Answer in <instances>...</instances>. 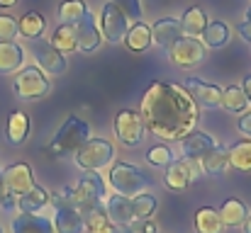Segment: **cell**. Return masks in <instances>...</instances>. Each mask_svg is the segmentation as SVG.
I'll use <instances>...</instances> for the list:
<instances>
[{
  "label": "cell",
  "instance_id": "cell-33",
  "mask_svg": "<svg viewBox=\"0 0 251 233\" xmlns=\"http://www.w3.org/2000/svg\"><path fill=\"white\" fill-rule=\"evenodd\" d=\"M164 182H166L168 190H185L190 185V177L183 168L180 160H173L171 165H166V172H164Z\"/></svg>",
  "mask_w": 251,
  "mask_h": 233
},
{
  "label": "cell",
  "instance_id": "cell-26",
  "mask_svg": "<svg viewBox=\"0 0 251 233\" xmlns=\"http://www.w3.org/2000/svg\"><path fill=\"white\" fill-rule=\"evenodd\" d=\"M151 29L144 24V22H137V24H132L129 29H127V34H125V44H127V49L129 51H147L149 46H151Z\"/></svg>",
  "mask_w": 251,
  "mask_h": 233
},
{
  "label": "cell",
  "instance_id": "cell-16",
  "mask_svg": "<svg viewBox=\"0 0 251 233\" xmlns=\"http://www.w3.org/2000/svg\"><path fill=\"white\" fill-rule=\"evenodd\" d=\"M180 37H183L180 22L173 20V17H164V20H159V22L151 27V39H154L161 49H166V51L180 39Z\"/></svg>",
  "mask_w": 251,
  "mask_h": 233
},
{
  "label": "cell",
  "instance_id": "cell-8",
  "mask_svg": "<svg viewBox=\"0 0 251 233\" xmlns=\"http://www.w3.org/2000/svg\"><path fill=\"white\" fill-rule=\"evenodd\" d=\"M115 134L117 139L125 144V146H139L142 139H144V122H142V114L134 112V109H122L117 117H115Z\"/></svg>",
  "mask_w": 251,
  "mask_h": 233
},
{
  "label": "cell",
  "instance_id": "cell-14",
  "mask_svg": "<svg viewBox=\"0 0 251 233\" xmlns=\"http://www.w3.org/2000/svg\"><path fill=\"white\" fill-rule=\"evenodd\" d=\"M185 90L190 92V97L198 102V105H202V107H220V100H222V90L217 87V85H210V83H205V80H200V78H188L185 80Z\"/></svg>",
  "mask_w": 251,
  "mask_h": 233
},
{
  "label": "cell",
  "instance_id": "cell-13",
  "mask_svg": "<svg viewBox=\"0 0 251 233\" xmlns=\"http://www.w3.org/2000/svg\"><path fill=\"white\" fill-rule=\"evenodd\" d=\"M100 42H102L100 27H98L93 12L88 10L83 17H81V22L76 24V46H78V51H83V54H93V51L100 46Z\"/></svg>",
  "mask_w": 251,
  "mask_h": 233
},
{
  "label": "cell",
  "instance_id": "cell-9",
  "mask_svg": "<svg viewBox=\"0 0 251 233\" xmlns=\"http://www.w3.org/2000/svg\"><path fill=\"white\" fill-rule=\"evenodd\" d=\"M127 29H129V24H127L125 12L115 2H107L102 7V15H100V34L105 37V42H110V44L125 42Z\"/></svg>",
  "mask_w": 251,
  "mask_h": 233
},
{
  "label": "cell",
  "instance_id": "cell-17",
  "mask_svg": "<svg viewBox=\"0 0 251 233\" xmlns=\"http://www.w3.org/2000/svg\"><path fill=\"white\" fill-rule=\"evenodd\" d=\"M107 216L112 224H120V226H132L137 224L134 221V212H132V197H122V194H112L107 199Z\"/></svg>",
  "mask_w": 251,
  "mask_h": 233
},
{
  "label": "cell",
  "instance_id": "cell-18",
  "mask_svg": "<svg viewBox=\"0 0 251 233\" xmlns=\"http://www.w3.org/2000/svg\"><path fill=\"white\" fill-rule=\"evenodd\" d=\"M25 64V49L15 42H0V76L17 73Z\"/></svg>",
  "mask_w": 251,
  "mask_h": 233
},
{
  "label": "cell",
  "instance_id": "cell-30",
  "mask_svg": "<svg viewBox=\"0 0 251 233\" xmlns=\"http://www.w3.org/2000/svg\"><path fill=\"white\" fill-rule=\"evenodd\" d=\"M229 165L239 172H251V139H242L229 148Z\"/></svg>",
  "mask_w": 251,
  "mask_h": 233
},
{
  "label": "cell",
  "instance_id": "cell-3",
  "mask_svg": "<svg viewBox=\"0 0 251 233\" xmlns=\"http://www.w3.org/2000/svg\"><path fill=\"white\" fill-rule=\"evenodd\" d=\"M151 185H154V177L147 175L142 168H137L132 163H115L112 170H110V187L122 197L142 194Z\"/></svg>",
  "mask_w": 251,
  "mask_h": 233
},
{
  "label": "cell",
  "instance_id": "cell-24",
  "mask_svg": "<svg viewBox=\"0 0 251 233\" xmlns=\"http://www.w3.org/2000/svg\"><path fill=\"white\" fill-rule=\"evenodd\" d=\"M249 212H247V204L242 199H225L222 209H220V219L225 226L234 229V226H242L247 221Z\"/></svg>",
  "mask_w": 251,
  "mask_h": 233
},
{
  "label": "cell",
  "instance_id": "cell-34",
  "mask_svg": "<svg viewBox=\"0 0 251 233\" xmlns=\"http://www.w3.org/2000/svg\"><path fill=\"white\" fill-rule=\"evenodd\" d=\"M132 212H134V221H149L151 214L156 212V197L144 192L132 197Z\"/></svg>",
  "mask_w": 251,
  "mask_h": 233
},
{
  "label": "cell",
  "instance_id": "cell-11",
  "mask_svg": "<svg viewBox=\"0 0 251 233\" xmlns=\"http://www.w3.org/2000/svg\"><path fill=\"white\" fill-rule=\"evenodd\" d=\"M29 49L39 64L42 71H47L49 76H61L66 71V61H64V54L56 51L51 46V42L47 39H29Z\"/></svg>",
  "mask_w": 251,
  "mask_h": 233
},
{
  "label": "cell",
  "instance_id": "cell-7",
  "mask_svg": "<svg viewBox=\"0 0 251 233\" xmlns=\"http://www.w3.org/2000/svg\"><path fill=\"white\" fill-rule=\"evenodd\" d=\"M112 158H115L112 144H107L102 139H88L83 146L76 151V163H78V168H83L85 172L100 170V168L110 165Z\"/></svg>",
  "mask_w": 251,
  "mask_h": 233
},
{
  "label": "cell",
  "instance_id": "cell-43",
  "mask_svg": "<svg viewBox=\"0 0 251 233\" xmlns=\"http://www.w3.org/2000/svg\"><path fill=\"white\" fill-rule=\"evenodd\" d=\"M142 233H156V226H154L151 219L149 221H142Z\"/></svg>",
  "mask_w": 251,
  "mask_h": 233
},
{
  "label": "cell",
  "instance_id": "cell-36",
  "mask_svg": "<svg viewBox=\"0 0 251 233\" xmlns=\"http://www.w3.org/2000/svg\"><path fill=\"white\" fill-rule=\"evenodd\" d=\"M147 163L149 165H156V168H166V165L173 163V153H171V148H166V146H151L147 151Z\"/></svg>",
  "mask_w": 251,
  "mask_h": 233
},
{
  "label": "cell",
  "instance_id": "cell-32",
  "mask_svg": "<svg viewBox=\"0 0 251 233\" xmlns=\"http://www.w3.org/2000/svg\"><path fill=\"white\" fill-rule=\"evenodd\" d=\"M247 95H244V90L242 87H237V85H229L227 90H222V100H220V105L227 109V112H234V114H242L244 109H247Z\"/></svg>",
  "mask_w": 251,
  "mask_h": 233
},
{
  "label": "cell",
  "instance_id": "cell-22",
  "mask_svg": "<svg viewBox=\"0 0 251 233\" xmlns=\"http://www.w3.org/2000/svg\"><path fill=\"white\" fill-rule=\"evenodd\" d=\"M5 134H7V141H10V144H15V146L25 144V139H27V134H29V119H27V114L20 112V109L10 112Z\"/></svg>",
  "mask_w": 251,
  "mask_h": 233
},
{
  "label": "cell",
  "instance_id": "cell-40",
  "mask_svg": "<svg viewBox=\"0 0 251 233\" xmlns=\"http://www.w3.org/2000/svg\"><path fill=\"white\" fill-rule=\"evenodd\" d=\"M237 129H239V134L251 139V112H242V117L237 119Z\"/></svg>",
  "mask_w": 251,
  "mask_h": 233
},
{
  "label": "cell",
  "instance_id": "cell-19",
  "mask_svg": "<svg viewBox=\"0 0 251 233\" xmlns=\"http://www.w3.org/2000/svg\"><path fill=\"white\" fill-rule=\"evenodd\" d=\"M54 224L47 216L37 214H20L12 219V233H54Z\"/></svg>",
  "mask_w": 251,
  "mask_h": 233
},
{
  "label": "cell",
  "instance_id": "cell-1",
  "mask_svg": "<svg viewBox=\"0 0 251 233\" xmlns=\"http://www.w3.org/2000/svg\"><path fill=\"white\" fill-rule=\"evenodd\" d=\"M144 129L164 141H180L200 122L198 102L190 92L173 83H151L142 97Z\"/></svg>",
  "mask_w": 251,
  "mask_h": 233
},
{
  "label": "cell",
  "instance_id": "cell-5",
  "mask_svg": "<svg viewBox=\"0 0 251 233\" xmlns=\"http://www.w3.org/2000/svg\"><path fill=\"white\" fill-rule=\"evenodd\" d=\"M51 90L49 78L42 73V68L37 66H27L20 68V73L15 76V95L20 100H39Z\"/></svg>",
  "mask_w": 251,
  "mask_h": 233
},
{
  "label": "cell",
  "instance_id": "cell-42",
  "mask_svg": "<svg viewBox=\"0 0 251 233\" xmlns=\"http://www.w3.org/2000/svg\"><path fill=\"white\" fill-rule=\"evenodd\" d=\"M242 90H244V95H247V100L251 102V73L244 78V85H242Z\"/></svg>",
  "mask_w": 251,
  "mask_h": 233
},
{
  "label": "cell",
  "instance_id": "cell-31",
  "mask_svg": "<svg viewBox=\"0 0 251 233\" xmlns=\"http://www.w3.org/2000/svg\"><path fill=\"white\" fill-rule=\"evenodd\" d=\"M44 27H47V22H44V17H42L39 12H27V15L20 17V22H17L20 34L27 37V39H39L42 32H44Z\"/></svg>",
  "mask_w": 251,
  "mask_h": 233
},
{
  "label": "cell",
  "instance_id": "cell-10",
  "mask_svg": "<svg viewBox=\"0 0 251 233\" xmlns=\"http://www.w3.org/2000/svg\"><path fill=\"white\" fill-rule=\"evenodd\" d=\"M2 185H5V194L12 199H20L27 190L34 187V177H32V168L27 163H15L7 165L2 170Z\"/></svg>",
  "mask_w": 251,
  "mask_h": 233
},
{
  "label": "cell",
  "instance_id": "cell-44",
  "mask_svg": "<svg viewBox=\"0 0 251 233\" xmlns=\"http://www.w3.org/2000/svg\"><path fill=\"white\" fill-rule=\"evenodd\" d=\"M107 233H134V231H132L129 226H120V224H112V229H110Z\"/></svg>",
  "mask_w": 251,
  "mask_h": 233
},
{
  "label": "cell",
  "instance_id": "cell-15",
  "mask_svg": "<svg viewBox=\"0 0 251 233\" xmlns=\"http://www.w3.org/2000/svg\"><path fill=\"white\" fill-rule=\"evenodd\" d=\"M215 146H217V141H215L210 134H202V131H190L188 136L180 139L183 158H195V160H200L205 153H210Z\"/></svg>",
  "mask_w": 251,
  "mask_h": 233
},
{
  "label": "cell",
  "instance_id": "cell-48",
  "mask_svg": "<svg viewBox=\"0 0 251 233\" xmlns=\"http://www.w3.org/2000/svg\"><path fill=\"white\" fill-rule=\"evenodd\" d=\"M247 22H251V7L247 10Z\"/></svg>",
  "mask_w": 251,
  "mask_h": 233
},
{
  "label": "cell",
  "instance_id": "cell-6",
  "mask_svg": "<svg viewBox=\"0 0 251 233\" xmlns=\"http://www.w3.org/2000/svg\"><path fill=\"white\" fill-rule=\"evenodd\" d=\"M49 202L54 204V214H56V221H54L56 233H83L85 231L81 212L74 207V202L66 194L56 192V194H51Z\"/></svg>",
  "mask_w": 251,
  "mask_h": 233
},
{
  "label": "cell",
  "instance_id": "cell-39",
  "mask_svg": "<svg viewBox=\"0 0 251 233\" xmlns=\"http://www.w3.org/2000/svg\"><path fill=\"white\" fill-rule=\"evenodd\" d=\"M183 163V168H185V172H188V177H190V182L202 172V168H200V160H195V158H183L180 160Z\"/></svg>",
  "mask_w": 251,
  "mask_h": 233
},
{
  "label": "cell",
  "instance_id": "cell-47",
  "mask_svg": "<svg viewBox=\"0 0 251 233\" xmlns=\"http://www.w3.org/2000/svg\"><path fill=\"white\" fill-rule=\"evenodd\" d=\"M242 226H244V233H251V216L244 221V224H242Z\"/></svg>",
  "mask_w": 251,
  "mask_h": 233
},
{
  "label": "cell",
  "instance_id": "cell-46",
  "mask_svg": "<svg viewBox=\"0 0 251 233\" xmlns=\"http://www.w3.org/2000/svg\"><path fill=\"white\" fill-rule=\"evenodd\" d=\"M17 0H0V7H12Z\"/></svg>",
  "mask_w": 251,
  "mask_h": 233
},
{
  "label": "cell",
  "instance_id": "cell-41",
  "mask_svg": "<svg viewBox=\"0 0 251 233\" xmlns=\"http://www.w3.org/2000/svg\"><path fill=\"white\" fill-rule=\"evenodd\" d=\"M237 32H239V37H242V39L249 44V42H251V22H242Z\"/></svg>",
  "mask_w": 251,
  "mask_h": 233
},
{
  "label": "cell",
  "instance_id": "cell-29",
  "mask_svg": "<svg viewBox=\"0 0 251 233\" xmlns=\"http://www.w3.org/2000/svg\"><path fill=\"white\" fill-rule=\"evenodd\" d=\"M195 229L198 233H222L225 224L220 219V212H215L212 207H202L195 214Z\"/></svg>",
  "mask_w": 251,
  "mask_h": 233
},
{
  "label": "cell",
  "instance_id": "cell-12",
  "mask_svg": "<svg viewBox=\"0 0 251 233\" xmlns=\"http://www.w3.org/2000/svg\"><path fill=\"white\" fill-rule=\"evenodd\" d=\"M168 56H171V61H173L176 66L190 68V66H195V64L202 61L205 49H202V44H200L195 37H180V39L168 49Z\"/></svg>",
  "mask_w": 251,
  "mask_h": 233
},
{
  "label": "cell",
  "instance_id": "cell-28",
  "mask_svg": "<svg viewBox=\"0 0 251 233\" xmlns=\"http://www.w3.org/2000/svg\"><path fill=\"white\" fill-rule=\"evenodd\" d=\"M49 42H51V46H54L56 51H61V54L76 51V49H78V46H76V27H74V24H61V27H56Z\"/></svg>",
  "mask_w": 251,
  "mask_h": 233
},
{
  "label": "cell",
  "instance_id": "cell-20",
  "mask_svg": "<svg viewBox=\"0 0 251 233\" xmlns=\"http://www.w3.org/2000/svg\"><path fill=\"white\" fill-rule=\"evenodd\" d=\"M49 199H51V194H49L44 187L34 185L32 190H27V192L17 199V209H20L22 214H37V212H42V209L49 204Z\"/></svg>",
  "mask_w": 251,
  "mask_h": 233
},
{
  "label": "cell",
  "instance_id": "cell-4",
  "mask_svg": "<svg viewBox=\"0 0 251 233\" xmlns=\"http://www.w3.org/2000/svg\"><path fill=\"white\" fill-rule=\"evenodd\" d=\"M61 194H66L78 212H85V209H93V207L102 204L105 185H102V177L98 175V170H90L88 175L81 177V182L76 187H66Z\"/></svg>",
  "mask_w": 251,
  "mask_h": 233
},
{
  "label": "cell",
  "instance_id": "cell-21",
  "mask_svg": "<svg viewBox=\"0 0 251 233\" xmlns=\"http://www.w3.org/2000/svg\"><path fill=\"white\" fill-rule=\"evenodd\" d=\"M200 168L210 175H225L229 170V148L217 144L210 153H205L200 158Z\"/></svg>",
  "mask_w": 251,
  "mask_h": 233
},
{
  "label": "cell",
  "instance_id": "cell-37",
  "mask_svg": "<svg viewBox=\"0 0 251 233\" xmlns=\"http://www.w3.org/2000/svg\"><path fill=\"white\" fill-rule=\"evenodd\" d=\"M17 34H20L17 20L10 15H0V42H12Z\"/></svg>",
  "mask_w": 251,
  "mask_h": 233
},
{
  "label": "cell",
  "instance_id": "cell-23",
  "mask_svg": "<svg viewBox=\"0 0 251 233\" xmlns=\"http://www.w3.org/2000/svg\"><path fill=\"white\" fill-rule=\"evenodd\" d=\"M205 24H207V17H205V12H202V7H188L185 12H183V17H180V32H183V37H200L202 34V29H205Z\"/></svg>",
  "mask_w": 251,
  "mask_h": 233
},
{
  "label": "cell",
  "instance_id": "cell-2",
  "mask_svg": "<svg viewBox=\"0 0 251 233\" xmlns=\"http://www.w3.org/2000/svg\"><path fill=\"white\" fill-rule=\"evenodd\" d=\"M90 139V127L85 124L81 117H66V122L61 124V129L56 131L54 141L47 146V151L54 158H69L74 155L85 141Z\"/></svg>",
  "mask_w": 251,
  "mask_h": 233
},
{
  "label": "cell",
  "instance_id": "cell-38",
  "mask_svg": "<svg viewBox=\"0 0 251 233\" xmlns=\"http://www.w3.org/2000/svg\"><path fill=\"white\" fill-rule=\"evenodd\" d=\"M110 2H115V5L125 12V17H132V20H139V17H142V5H139V0H110Z\"/></svg>",
  "mask_w": 251,
  "mask_h": 233
},
{
  "label": "cell",
  "instance_id": "cell-49",
  "mask_svg": "<svg viewBox=\"0 0 251 233\" xmlns=\"http://www.w3.org/2000/svg\"><path fill=\"white\" fill-rule=\"evenodd\" d=\"M0 233H2V229H0Z\"/></svg>",
  "mask_w": 251,
  "mask_h": 233
},
{
  "label": "cell",
  "instance_id": "cell-25",
  "mask_svg": "<svg viewBox=\"0 0 251 233\" xmlns=\"http://www.w3.org/2000/svg\"><path fill=\"white\" fill-rule=\"evenodd\" d=\"M81 216H83V224L88 233H107L112 229V221L107 216V209H102V204L81 212Z\"/></svg>",
  "mask_w": 251,
  "mask_h": 233
},
{
  "label": "cell",
  "instance_id": "cell-35",
  "mask_svg": "<svg viewBox=\"0 0 251 233\" xmlns=\"http://www.w3.org/2000/svg\"><path fill=\"white\" fill-rule=\"evenodd\" d=\"M85 12H88V7H85L83 0H64L59 5V17H61L64 24H74L76 27Z\"/></svg>",
  "mask_w": 251,
  "mask_h": 233
},
{
  "label": "cell",
  "instance_id": "cell-27",
  "mask_svg": "<svg viewBox=\"0 0 251 233\" xmlns=\"http://www.w3.org/2000/svg\"><path fill=\"white\" fill-rule=\"evenodd\" d=\"M200 37H202L205 46H210V49H220V46H225V44L229 42V29H227L225 22L215 20V22H207V24H205V29H202Z\"/></svg>",
  "mask_w": 251,
  "mask_h": 233
},
{
  "label": "cell",
  "instance_id": "cell-45",
  "mask_svg": "<svg viewBox=\"0 0 251 233\" xmlns=\"http://www.w3.org/2000/svg\"><path fill=\"white\" fill-rule=\"evenodd\" d=\"M2 199H5V185H2V168H0V209H2Z\"/></svg>",
  "mask_w": 251,
  "mask_h": 233
}]
</instances>
